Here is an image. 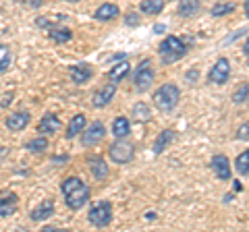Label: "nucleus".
Here are the masks:
<instances>
[{
	"instance_id": "nucleus-1",
	"label": "nucleus",
	"mask_w": 249,
	"mask_h": 232,
	"mask_svg": "<svg viewBox=\"0 0 249 232\" xmlns=\"http://www.w3.org/2000/svg\"><path fill=\"white\" fill-rule=\"evenodd\" d=\"M60 193L65 199V205L73 212H79L81 207L91 199V187L83 182L79 176H69L60 182Z\"/></svg>"
},
{
	"instance_id": "nucleus-2",
	"label": "nucleus",
	"mask_w": 249,
	"mask_h": 232,
	"mask_svg": "<svg viewBox=\"0 0 249 232\" xmlns=\"http://www.w3.org/2000/svg\"><path fill=\"white\" fill-rule=\"evenodd\" d=\"M189 42L185 40L181 35H166L164 40L160 42L158 46V56H160V65L162 66H170L178 63V60H183L187 56V52H189Z\"/></svg>"
},
{
	"instance_id": "nucleus-3",
	"label": "nucleus",
	"mask_w": 249,
	"mask_h": 232,
	"mask_svg": "<svg viewBox=\"0 0 249 232\" xmlns=\"http://www.w3.org/2000/svg\"><path fill=\"white\" fill-rule=\"evenodd\" d=\"M181 87H178L177 83H162L158 89L154 91V98L152 102L154 106L158 108V112H164V114H170L175 112V108L178 106V102H181Z\"/></svg>"
},
{
	"instance_id": "nucleus-4",
	"label": "nucleus",
	"mask_w": 249,
	"mask_h": 232,
	"mask_svg": "<svg viewBox=\"0 0 249 232\" xmlns=\"http://www.w3.org/2000/svg\"><path fill=\"white\" fill-rule=\"evenodd\" d=\"M108 158H110L112 164H131L135 160V143L129 141V137L124 139H114V141L108 145Z\"/></svg>"
},
{
	"instance_id": "nucleus-5",
	"label": "nucleus",
	"mask_w": 249,
	"mask_h": 232,
	"mask_svg": "<svg viewBox=\"0 0 249 232\" xmlns=\"http://www.w3.org/2000/svg\"><path fill=\"white\" fill-rule=\"evenodd\" d=\"M131 79H133V87L139 91V94H145L156 81V71H154L152 58H143L142 63L137 65L133 75H131Z\"/></svg>"
},
{
	"instance_id": "nucleus-6",
	"label": "nucleus",
	"mask_w": 249,
	"mask_h": 232,
	"mask_svg": "<svg viewBox=\"0 0 249 232\" xmlns=\"http://www.w3.org/2000/svg\"><path fill=\"white\" fill-rule=\"evenodd\" d=\"M112 203L110 201H96V203H91L89 212H88V222L91 224L93 228H106L112 224Z\"/></svg>"
},
{
	"instance_id": "nucleus-7",
	"label": "nucleus",
	"mask_w": 249,
	"mask_h": 232,
	"mask_svg": "<svg viewBox=\"0 0 249 232\" xmlns=\"http://www.w3.org/2000/svg\"><path fill=\"white\" fill-rule=\"evenodd\" d=\"M232 75V65L227 56L216 58V63L212 65V68L208 71V83L212 85H224Z\"/></svg>"
},
{
	"instance_id": "nucleus-8",
	"label": "nucleus",
	"mask_w": 249,
	"mask_h": 232,
	"mask_svg": "<svg viewBox=\"0 0 249 232\" xmlns=\"http://www.w3.org/2000/svg\"><path fill=\"white\" fill-rule=\"evenodd\" d=\"M208 168L216 174L218 181L229 182L232 179V164H231L227 153H214V156L210 158V162H208Z\"/></svg>"
},
{
	"instance_id": "nucleus-9",
	"label": "nucleus",
	"mask_w": 249,
	"mask_h": 232,
	"mask_svg": "<svg viewBox=\"0 0 249 232\" xmlns=\"http://www.w3.org/2000/svg\"><path fill=\"white\" fill-rule=\"evenodd\" d=\"M106 137V127L102 120H93L91 125L81 131V145L83 148H93V145H98L102 139Z\"/></svg>"
},
{
	"instance_id": "nucleus-10",
	"label": "nucleus",
	"mask_w": 249,
	"mask_h": 232,
	"mask_svg": "<svg viewBox=\"0 0 249 232\" xmlns=\"http://www.w3.org/2000/svg\"><path fill=\"white\" fill-rule=\"evenodd\" d=\"M19 210V197L15 191L2 189L0 191V218H9Z\"/></svg>"
},
{
	"instance_id": "nucleus-11",
	"label": "nucleus",
	"mask_w": 249,
	"mask_h": 232,
	"mask_svg": "<svg viewBox=\"0 0 249 232\" xmlns=\"http://www.w3.org/2000/svg\"><path fill=\"white\" fill-rule=\"evenodd\" d=\"M114 94H116V85L110 83V81H106L102 87H98L96 91H93V96H91L93 108H106L114 99Z\"/></svg>"
},
{
	"instance_id": "nucleus-12",
	"label": "nucleus",
	"mask_w": 249,
	"mask_h": 232,
	"mask_svg": "<svg viewBox=\"0 0 249 232\" xmlns=\"http://www.w3.org/2000/svg\"><path fill=\"white\" fill-rule=\"evenodd\" d=\"M131 75V63H129V58H123L119 60V63H114L110 68H108V73H106V81H110L114 85H119L123 83L127 77Z\"/></svg>"
},
{
	"instance_id": "nucleus-13",
	"label": "nucleus",
	"mask_w": 249,
	"mask_h": 232,
	"mask_svg": "<svg viewBox=\"0 0 249 232\" xmlns=\"http://www.w3.org/2000/svg\"><path fill=\"white\" fill-rule=\"evenodd\" d=\"M175 141H177V131L175 129H162L160 133H158V137L154 139L152 151L156 153V156H160V153H164Z\"/></svg>"
},
{
	"instance_id": "nucleus-14",
	"label": "nucleus",
	"mask_w": 249,
	"mask_h": 232,
	"mask_svg": "<svg viewBox=\"0 0 249 232\" xmlns=\"http://www.w3.org/2000/svg\"><path fill=\"white\" fill-rule=\"evenodd\" d=\"M119 17H121V9H119V4H114V2H104L93 11V19L100 23H112Z\"/></svg>"
},
{
	"instance_id": "nucleus-15",
	"label": "nucleus",
	"mask_w": 249,
	"mask_h": 232,
	"mask_svg": "<svg viewBox=\"0 0 249 232\" xmlns=\"http://www.w3.org/2000/svg\"><path fill=\"white\" fill-rule=\"evenodd\" d=\"M69 77L75 85H85L93 77V68L88 63H77L73 66H69Z\"/></svg>"
},
{
	"instance_id": "nucleus-16",
	"label": "nucleus",
	"mask_w": 249,
	"mask_h": 232,
	"mask_svg": "<svg viewBox=\"0 0 249 232\" xmlns=\"http://www.w3.org/2000/svg\"><path fill=\"white\" fill-rule=\"evenodd\" d=\"M60 118L54 112H46L42 116V120L37 122V135H54V133H58L60 131Z\"/></svg>"
},
{
	"instance_id": "nucleus-17",
	"label": "nucleus",
	"mask_w": 249,
	"mask_h": 232,
	"mask_svg": "<svg viewBox=\"0 0 249 232\" xmlns=\"http://www.w3.org/2000/svg\"><path fill=\"white\" fill-rule=\"evenodd\" d=\"M29 120H31V114L27 110H17V112H13V114L6 116L4 127L9 131H13V133H19V131H23L29 125Z\"/></svg>"
},
{
	"instance_id": "nucleus-18",
	"label": "nucleus",
	"mask_w": 249,
	"mask_h": 232,
	"mask_svg": "<svg viewBox=\"0 0 249 232\" xmlns=\"http://www.w3.org/2000/svg\"><path fill=\"white\" fill-rule=\"evenodd\" d=\"M88 168L96 181H106L110 170H108V162L102 156H89L88 158Z\"/></svg>"
},
{
	"instance_id": "nucleus-19",
	"label": "nucleus",
	"mask_w": 249,
	"mask_h": 232,
	"mask_svg": "<svg viewBox=\"0 0 249 232\" xmlns=\"http://www.w3.org/2000/svg\"><path fill=\"white\" fill-rule=\"evenodd\" d=\"M152 120V108L150 104H145L143 99H139L131 106V122H137V125H147Z\"/></svg>"
},
{
	"instance_id": "nucleus-20",
	"label": "nucleus",
	"mask_w": 249,
	"mask_h": 232,
	"mask_svg": "<svg viewBox=\"0 0 249 232\" xmlns=\"http://www.w3.org/2000/svg\"><path fill=\"white\" fill-rule=\"evenodd\" d=\"M54 214H56V210H54V201L52 199H44L40 205L31 210L29 218H31V222H46V220H50Z\"/></svg>"
},
{
	"instance_id": "nucleus-21",
	"label": "nucleus",
	"mask_w": 249,
	"mask_h": 232,
	"mask_svg": "<svg viewBox=\"0 0 249 232\" xmlns=\"http://www.w3.org/2000/svg\"><path fill=\"white\" fill-rule=\"evenodd\" d=\"M110 133L114 139H124L131 135V118L127 116H116L110 125Z\"/></svg>"
},
{
	"instance_id": "nucleus-22",
	"label": "nucleus",
	"mask_w": 249,
	"mask_h": 232,
	"mask_svg": "<svg viewBox=\"0 0 249 232\" xmlns=\"http://www.w3.org/2000/svg\"><path fill=\"white\" fill-rule=\"evenodd\" d=\"M201 11V2L199 0H178L177 6V15L181 19H191Z\"/></svg>"
},
{
	"instance_id": "nucleus-23",
	"label": "nucleus",
	"mask_w": 249,
	"mask_h": 232,
	"mask_svg": "<svg viewBox=\"0 0 249 232\" xmlns=\"http://www.w3.org/2000/svg\"><path fill=\"white\" fill-rule=\"evenodd\" d=\"M85 125H88V118H85V114L79 112V114H75L71 122L67 125V131H65V137L67 139H75L77 135H81V131L85 129Z\"/></svg>"
},
{
	"instance_id": "nucleus-24",
	"label": "nucleus",
	"mask_w": 249,
	"mask_h": 232,
	"mask_svg": "<svg viewBox=\"0 0 249 232\" xmlns=\"http://www.w3.org/2000/svg\"><path fill=\"white\" fill-rule=\"evenodd\" d=\"M237 4L232 2V0H218V2L212 4V9H210V15H212L214 19H220V17H227V15L235 13Z\"/></svg>"
},
{
	"instance_id": "nucleus-25",
	"label": "nucleus",
	"mask_w": 249,
	"mask_h": 232,
	"mask_svg": "<svg viewBox=\"0 0 249 232\" xmlns=\"http://www.w3.org/2000/svg\"><path fill=\"white\" fill-rule=\"evenodd\" d=\"M48 37L54 44H67L73 40V32L69 27H60V25H52L48 29Z\"/></svg>"
},
{
	"instance_id": "nucleus-26",
	"label": "nucleus",
	"mask_w": 249,
	"mask_h": 232,
	"mask_svg": "<svg viewBox=\"0 0 249 232\" xmlns=\"http://www.w3.org/2000/svg\"><path fill=\"white\" fill-rule=\"evenodd\" d=\"M166 6V0H142L139 2V13L142 15H160Z\"/></svg>"
},
{
	"instance_id": "nucleus-27",
	"label": "nucleus",
	"mask_w": 249,
	"mask_h": 232,
	"mask_svg": "<svg viewBox=\"0 0 249 232\" xmlns=\"http://www.w3.org/2000/svg\"><path fill=\"white\" fill-rule=\"evenodd\" d=\"M23 148H25L27 151H31V153H44L46 149H48V137H46V135H37L34 139H29Z\"/></svg>"
},
{
	"instance_id": "nucleus-28",
	"label": "nucleus",
	"mask_w": 249,
	"mask_h": 232,
	"mask_svg": "<svg viewBox=\"0 0 249 232\" xmlns=\"http://www.w3.org/2000/svg\"><path fill=\"white\" fill-rule=\"evenodd\" d=\"M231 102H232V104H237V106H241V104H249V83H247V81L235 87V91L231 94Z\"/></svg>"
},
{
	"instance_id": "nucleus-29",
	"label": "nucleus",
	"mask_w": 249,
	"mask_h": 232,
	"mask_svg": "<svg viewBox=\"0 0 249 232\" xmlns=\"http://www.w3.org/2000/svg\"><path fill=\"white\" fill-rule=\"evenodd\" d=\"M11 63H13V52H11V46H9V44H2V42H0V75L9 71Z\"/></svg>"
},
{
	"instance_id": "nucleus-30",
	"label": "nucleus",
	"mask_w": 249,
	"mask_h": 232,
	"mask_svg": "<svg viewBox=\"0 0 249 232\" xmlns=\"http://www.w3.org/2000/svg\"><path fill=\"white\" fill-rule=\"evenodd\" d=\"M235 170L239 176H249V149L241 151L235 158Z\"/></svg>"
},
{
	"instance_id": "nucleus-31",
	"label": "nucleus",
	"mask_w": 249,
	"mask_h": 232,
	"mask_svg": "<svg viewBox=\"0 0 249 232\" xmlns=\"http://www.w3.org/2000/svg\"><path fill=\"white\" fill-rule=\"evenodd\" d=\"M124 25H127V27H139V25H142V13L129 11L127 15H124Z\"/></svg>"
},
{
	"instance_id": "nucleus-32",
	"label": "nucleus",
	"mask_w": 249,
	"mask_h": 232,
	"mask_svg": "<svg viewBox=\"0 0 249 232\" xmlns=\"http://www.w3.org/2000/svg\"><path fill=\"white\" fill-rule=\"evenodd\" d=\"M235 139H237V141H249V120H245L243 125L237 129Z\"/></svg>"
},
{
	"instance_id": "nucleus-33",
	"label": "nucleus",
	"mask_w": 249,
	"mask_h": 232,
	"mask_svg": "<svg viewBox=\"0 0 249 232\" xmlns=\"http://www.w3.org/2000/svg\"><path fill=\"white\" fill-rule=\"evenodd\" d=\"M36 27L37 29H44V32H48V29L52 27V25H56V23H54V21H50L48 17H44V15H42V17H36Z\"/></svg>"
},
{
	"instance_id": "nucleus-34",
	"label": "nucleus",
	"mask_w": 249,
	"mask_h": 232,
	"mask_svg": "<svg viewBox=\"0 0 249 232\" xmlns=\"http://www.w3.org/2000/svg\"><path fill=\"white\" fill-rule=\"evenodd\" d=\"M197 79H199V71L197 68H189V71H185V81L187 83H197Z\"/></svg>"
},
{
	"instance_id": "nucleus-35",
	"label": "nucleus",
	"mask_w": 249,
	"mask_h": 232,
	"mask_svg": "<svg viewBox=\"0 0 249 232\" xmlns=\"http://www.w3.org/2000/svg\"><path fill=\"white\" fill-rule=\"evenodd\" d=\"M247 32H249V29H247V27H241V29H237V32H235V33H232V35H229V37H227V40H224V44H232V42H237V40H239V37H243V35H245Z\"/></svg>"
},
{
	"instance_id": "nucleus-36",
	"label": "nucleus",
	"mask_w": 249,
	"mask_h": 232,
	"mask_svg": "<svg viewBox=\"0 0 249 232\" xmlns=\"http://www.w3.org/2000/svg\"><path fill=\"white\" fill-rule=\"evenodd\" d=\"M164 32H166V25H164V23H156V25L152 27V33H156V35H162Z\"/></svg>"
},
{
	"instance_id": "nucleus-37",
	"label": "nucleus",
	"mask_w": 249,
	"mask_h": 232,
	"mask_svg": "<svg viewBox=\"0 0 249 232\" xmlns=\"http://www.w3.org/2000/svg\"><path fill=\"white\" fill-rule=\"evenodd\" d=\"M123 58H129V56H127L124 52H116V54H112V56L108 58V60H110V63H119V60H123Z\"/></svg>"
},
{
	"instance_id": "nucleus-38",
	"label": "nucleus",
	"mask_w": 249,
	"mask_h": 232,
	"mask_svg": "<svg viewBox=\"0 0 249 232\" xmlns=\"http://www.w3.org/2000/svg\"><path fill=\"white\" fill-rule=\"evenodd\" d=\"M232 181V179H231ZM245 187H243V182H241V181H232V191H235V193H241V191H243Z\"/></svg>"
},
{
	"instance_id": "nucleus-39",
	"label": "nucleus",
	"mask_w": 249,
	"mask_h": 232,
	"mask_svg": "<svg viewBox=\"0 0 249 232\" xmlns=\"http://www.w3.org/2000/svg\"><path fill=\"white\" fill-rule=\"evenodd\" d=\"M50 160H52V162H58V164H62V162H69V160H71V158H69V156H67V153H65V156H52Z\"/></svg>"
},
{
	"instance_id": "nucleus-40",
	"label": "nucleus",
	"mask_w": 249,
	"mask_h": 232,
	"mask_svg": "<svg viewBox=\"0 0 249 232\" xmlns=\"http://www.w3.org/2000/svg\"><path fill=\"white\" fill-rule=\"evenodd\" d=\"M27 4L31 6V9H40V6L44 4V0H27Z\"/></svg>"
},
{
	"instance_id": "nucleus-41",
	"label": "nucleus",
	"mask_w": 249,
	"mask_h": 232,
	"mask_svg": "<svg viewBox=\"0 0 249 232\" xmlns=\"http://www.w3.org/2000/svg\"><path fill=\"white\" fill-rule=\"evenodd\" d=\"M9 156V148H4V145H0V164H2V160Z\"/></svg>"
},
{
	"instance_id": "nucleus-42",
	"label": "nucleus",
	"mask_w": 249,
	"mask_h": 232,
	"mask_svg": "<svg viewBox=\"0 0 249 232\" xmlns=\"http://www.w3.org/2000/svg\"><path fill=\"white\" fill-rule=\"evenodd\" d=\"M156 218H158V214H156V212H152V210L145 212V220H147V222H154Z\"/></svg>"
},
{
	"instance_id": "nucleus-43",
	"label": "nucleus",
	"mask_w": 249,
	"mask_h": 232,
	"mask_svg": "<svg viewBox=\"0 0 249 232\" xmlns=\"http://www.w3.org/2000/svg\"><path fill=\"white\" fill-rule=\"evenodd\" d=\"M243 54H245V56L249 58V35H247V40L243 42Z\"/></svg>"
},
{
	"instance_id": "nucleus-44",
	"label": "nucleus",
	"mask_w": 249,
	"mask_h": 232,
	"mask_svg": "<svg viewBox=\"0 0 249 232\" xmlns=\"http://www.w3.org/2000/svg\"><path fill=\"white\" fill-rule=\"evenodd\" d=\"M243 13H245V17L249 19V0H243Z\"/></svg>"
},
{
	"instance_id": "nucleus-45",
	"label": "nucleus",
	"mask_w": 249,
	"mask_h": 232,
	"mask_svg": "<svg viewBox=\"0 0 249 232\" xmlns=\"http://www.w3.org/2000/svg\"><path fill=\"white\" fill-rule=\"evenodd\" d=\"M232 197H235V193H227V195H224V201L229 203V201H232Z\"/></svg>"
},
{
	"instance_id": "nucleus-46",
	"label": "nucleus",
	"mask_w": 249,
	"mask_h": 232,
	"mask_svg": "<svg viewBox=\"0 0 249 232\" xmlns=\"http://www.w3.org/2000/svg\"><path fill=\"white\" fill-rule=\"evenodd\" d=\"M69 2H81V0H69Z\"/></svg>"
}]
</instances>
